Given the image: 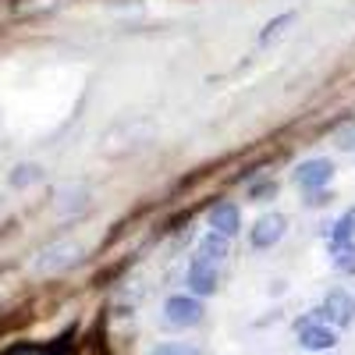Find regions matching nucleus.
Instances as JSON below:
<instances>
[{
    "mask_svg": "<svg viewBox=\"0 0 355 355\" xmlns=\"http://www.w3.org/2000/svg\"><path fill=\"white\" fill-rule=\"evenodd\" d=\"M334 270L338 274H355V245H345L334 252Z\"/></svg>",
    "mask_w": 355,
    "mask_h": 355,
    "instance_id": "dca6fc26",
    "label": "nucleus"
},
{
    "mask_svg": "<svg viewBox=\"0 0 355 355\" xmlns=\"http://www.w3.org/2000/svg\"><path fill=\"white\" fill-rule=\"evenodd\" d=\"M295 25V11H288V15H277L274 21H266V28H263V33H259V43L263 46H270V43H277L284 33H288V28Z\"/></svg>",
    "mask_w": 355,
    "mask_h": 355,
    "instance_id": "f8f14e48",
    "label": "nucleus"
},
{
    "mask_svg": "<svg viewBox=\"0 0 355 355\" xmlns=\"http://www.w3.org/2000/svg\"><path fill=\"white\" fill-rule=\"evenodd\" d=\"M334 196L327 189H320V192H306V206H327Z\"/></svg>",
    "mask_w": 355,
    "mask_h": 355,
    "instance_id": "6ab92c4d",
    "label": "nucleus"
},
{
    "mask_svg": "<svg viewBox=\"0 0 355 355\" xmlns=\"http://www.w3.org/2000/svg\"><path fill=\"white\" fill-rule=\"evenodd\" d=\"M316 320L320 323H334V327H352V323H355V299L345 288H334L327 299H323Z\"/></svg>",
    "mask_w": 355,
    "mask_h": 355,
    "instance_id": "7ed1b4c3",
    "label": "nucleus"
},
{
    "mask_svg": "<svg viewBox=\"0 0 355 355\" xmlns=\"http://www.w3.org/2000/svg\"><path fill=\"white\" fill-rule=\"evenodd\" d=\"M64 0H15V11L18 15H46V11H57Z\"/></svg>",
    "mask_w": 355,
    "mask_h": 355,
    "instance_id": "4468645a",
    "label": "nucleus"
},
{
    "mask_svg": "<svg viewBox=\"0 0 355 355\" xmlns=\"http://www.w3.org/2000/svg\"><path fill=\"white\" fill-rule=\"evenodd\" d=\"M202 320V302L196 299V295H171V299L164 302V323L167 327H196V323Z\"/></svg>",
    "mask_w": 355,
    "mask_h": 355,
    "instance_id": "f03ea898",
    "label": "nucleus"
},
{
    "mask_svg": "<svg viewBox=\"0 0 355 355\" xmlns=\"http://www.w3.org/2000/svg\"><path fill=\"white\" fill-rule=\"evenodd\" d=\"M299 345L306 352H331L338 345V334L334 327H327V323H299Z\"/></svg>",
    "mask_w": 355,
    "mask_h": 355,
    "instance_id": "39448f33",
    "label": "nucleus"
},
{
    "mask_svg": "<svg viewBox=\"0 0 355 355\" xmlns=\"http://www.w3.org/2000/svg\"><path fill=\"white\" fill-rule=\"evenodd\" d=\"M82 245L75 239H61V242H50L43 245L33 259H28V274H36V277H46V274H61L68 270V266H75L82 259Z\"/></svg>",
    "mask_w": 355,
    "mask_h": 355,
    "instance_id": "f257e3e1",
    "label": "nucleus"
},
{
    "mask_svg": "<svg viewBox=\"0 0 355 355\" xmlns=\"http://www.w3.org/2000/svg\"><path fill=\"white\" fill-rule=\"evenodd\" d=\"M36 182H43V167L40 164H18L11 171V185L15 189H28V185H36Z\"/></svg>",
    "mask_w": 355,
    "mask_h": 355,
    "instance_id": "ddd939ff",
    "label": "nucleus"
},
{
    "mask_svg": "<svg viewBox=\"0 0 355 355\" xmlns=\"http://www.w3.org/2000/svg\"><path fill=\"white\" fill-rule=\"evenodd\" d=\"M331 178H334V164L327 157H313V160L295 167L291 182L299 185V189H306V192H320V189L331 185Z\"/></svg>",
    "mask_w": 355,
    "mask_h": 355,
    "instance_id": "20e7f679",
    "label": "nucleus"
},
{
    "mask_svg": "<svg viewBox=\"0 0 355 355\" xmlns=\"http://www.w3.org/2000/svg\"><path fill=\"white\" fill-rule=\"evenodd\" d=\"M327 239H331V249H334V252L345 249V245H352V239H355V206H352L348 214L338 217V224L327 231Z\"/></svg>",
    "mask_w": 355,
    "mask_h": 355,
    "instance_id": "9d476101",
    "label": "nucleus"
},
{
    "mask_svg": "<svg viewBox=\"0 0 355 355\" xmlns=\"http://www.w3.org/2000/svg\"><path fill=\"white\" fill-rule=\"evenodd\" d=\"M85 199H89V192H85V185H64V189H57V214H78V210H85Z\"/></svg>",
    "mask_w": 355,
    "mask_h": 355,
    "instance_id": "1a4fd4ad",
    "label": "nucleus"
},
{
    "mask_svg": "<svg viewBox=\"0 0 355 355\" xmlns=\"http://www.w3.org/2000/svg\"><path fill=\"white\" fill-rule=\"evenodd\" d=\"M210 227L217 234H224V239H234L242 227V214H239V206L234 202H217L214 210H210Z\"/></svg>",
    "mask_w": 355,
    "mask_h": 355,
    "instance_id": "6e6552de",
    "label": "nucleus"
},
{
    "mask_svg": "<svg viewBox=\"0 0 355 355\" xmlns=\"http://www.w3.org/2000/svg\"><path fill=\"white\" fill-rule=\"evenodd\" d=\"M150 355H202L196 345H185V341H164L157 348H150Z\"/></svg>",
    "mask_w": 355,
    "mask_h": 355,
    "instance_id": "2eb2a0df",
    "label": "nucleus"
},
{
    "mask_svg": "<svg viewBox=\"0 0 355 355\" xmlns=\"http://www.w3.org/2000/svg\"><path fill=\"white\" fill-rule=\"evenodd\" d=\"M284 227H288L284 214H263V217L252 224V245H256V249H270L274 242L284 239Z\"/></svg>",
    "mask_w": 355,
    "mask_h": 355,
    "instance_id": "423d86ee",
    "label": "nucleus"
},
{
    "mask_svg": "<svg viewBox=\"0 0 355 355\" xmlns=\"http://www.w3.org/2000/svg\"><path fill=\"white\" fill-rule=\"evenodd\" d=\"M224 256H227V239H224V234H217V231L202 234V239H199V259H206V263H220Z\"/></svg>",
    "mask_w": 355,
    "mask_h": 355,
    "instance_id": "9b49d317",
    "label": "nucleus"
},
{
    "mask_svg": "<svg viewBox=\"0 0 355 355\" xmlns=\"http://www.w3.org/2000/svg\"><path fill=\"white\" fill-rule=\"evenodd\" d=\"M334 146H338V150H355V121L334 132Z\"/></svg>",
    "mask_w": 355,
    "mask_h": 355,
    "instance_id": "f3484780",
    "label": "nucleus"
},
{
    "mask_svg": "<svg viewBox=\"0 0 355 355\" xmlns=\"http://www.w3.org/2000/svg\"><path fill=\"white\" fill-rule=\"evenodd\" d=\"M277 196V182H263V185H252L249 199L252 202H266V199H274Z\"/></svg>",
    "mask_w": 355,
    "mask_h": 355,
    "instance_id": "a211bd4d",
    "label": "nucleus"
},
{
    "mask_svg": "<svg viewBox=\"0 0 355 355\" xmlns=\"http://www.w3.org/2000/svg\"><path fill=\"white\" fill-rule=\"evenodd\" d=\"M189 291L196 295V299H202V295H214V291H217V263L196 259V263L189 266Z\"/></svg>",
    "mask_w": 355,
    "mask_h": 355,
    "instance_id": "0eeeda50",
    "label": "nucleus"
}]
</instances>
